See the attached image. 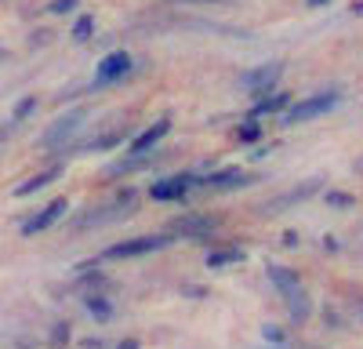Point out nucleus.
<instances>
[{
	"mask_svg": "<svg viewBox=\"0 0 363 349\" xmlns=\"http://www.w3.org/2000/svg\"><path fill=\"white\" fill-rule=\"evenodd\" d=\"M171 131V121H167V116H164V121H157L153 128H149V131H142L135 142H131V153H149V150H153V145L164 138Z\"/></svg>",
	"mask_w": 363,
	"mask_h": 349,
	"instance_id": "nucleus-11",
	"label": "nucleus"
},
{
	"mask_svg": "<svg viewBox=\"0 0 363 349\" xmlns=\"http://www.w3.org/2000/svg\"><path fill=\"white\" fill-rule=\"evenodd\" d=\"M33 109H37V99H22V102L15 106V121H22V116H29Z\"/></svg>",
	"mask_w": 363,
	"mask_h": 349,
	"instance_id": "nucleus-21",
	"label": "nucleus"
},
{
	"mask_svg": "<svg viewBox=\"0 0 363 349\" xmlns=\"http://www.w3.org/2000/svg\"><path fill=\"white\" fill-rule=\"evenodd\" d=\"M171 237H186V240H203L218 229V218L211 215H182V218H171Z\"/></svg>",
	"mask_w": 363,
	"mask_h": 349,
	"instance_id": "nucleus-4",
	"label": "nucleus"
},
{
	"mask_svg": "<svg viewBox=\"0 0 363 349\" xmlns=\"http://www.w3.org/2000/svg\"><path fill=\"white\" fill-rule=\"evenodd\" d=\"M280 109H287V95L258 99V106H255V116H265V113H280Z\"/></svg>",
	"mask_w": 363,
	"mask_h": 349,
	"instance_id": "nucleus-17",
	"label": "nucleus"
},
{
	"mask_svg": "<svg viewBox=\"0 0 363 349\" xmlns=\"http://www.w3.org/2000/svg\"><path fill=\"white\" fill-rule=\"evenodd\" d=\"M338 106V92H323V95H313V99H301L298 106H291L284 113V124H306V121H316V116L330 113Z\"/></svg>",
	"mask_w": 363,
	"mask_h": 349,
	"instance_id": "nucleus-3",
	"label": "nucleus"
},
{
	"mask_svg": "<svg viewBox=\"0 0 363 349\" xmlns=\"http://www.w3.org/2000/svg\"><path fill=\"white\" fill-rule=\"evenodd\" d=\"M58 174H62V167H48V171H40V174H33V179H26L22 186H15V196H29V193H37V189H44V186H51Z\"/></svg>",
	"mask_w": 363,
	"mask_h": 349,
	"instance_id": "nucleus-13",
	"label": "nucleus"
},
{
	"mask_svg": "<svg viewBox=\"0 0 363 349\" xmlns=\"http://www.w3.org/2000/svg\"><path fill=\"white\" fill-rule=\"evenodd\" d=\"M211 189H236V186H247V171H240V167H225V171H215L207 179Z\"/></svg>",
	"mask_w": 363,
	"mask_h": 349,
	"instance_id": "nucleus-12",
	"label": "nucleus"
},
{
	"mask_svg": "<svg viewBox=\"0 0 363 349\" xmlns=\"http://www.w3.org/2000/svg\"><path fill=\"white\" fill-rule=\"evenodd\" d=\"M178 4H229V0H178Z\"/></svg>",
	"mask_w": 363,
	"mask_h": 349,
	"instance_id": "nucleus-25",
	"label": "nucleus"
},
{
	"mask_svg": "<svg viewBox=\"0 0 363 349\" xmlns=\"http://www.w3.org/2000/svg\"><path fill=\"white\" fill-rule=\"evenodd\" d=\"M73 8H77V0H51L48 11H51V15H66V11H73Z\"/></svg>",
	"mask_w": 363,
	"mask_h": 349,
	"instance_id": "nucleus-20",
	"label": "nucleus"
},
{
	"mask_svg": "<svg viewBox=\"0 0 363 349\" xmlns=\"http://www.w3.org/2000/svg\"><path fill=\"white\" fill-rule=\"evenodd\" d=\"M84 121H87V109H73V113H66L62 121H55V124L40 135V142H37V145H40L44 153H62L66 145L80 135Z\"/></svg>",
	"mask_w": 363,
	"mask_h": 349,
	"instance_id": "nucleus-2",
	"label": "nucleus"
},
{
	"mask_svg": "<svg viewBox=\"0 0 363 349\" xmlns=\"http://www.w3.org/2000/svg\"><path fill=\"white\" fill-rule=\"evenodd\" d=\"M269 280L277 284L280 295H291V291H298V287H301L298 273H294V270H287V266H269Z\"/></svg>",
	"mask_w": 363,
	"mask_h": 349,
	"instance_id": "nucleus-14",
	"label": "nucleus"
},
{
	"mask_svg": "<svg viewBox=\"0 0 363 349\" xmlns=\"http://www.w3.org/2000/svg\"><path fill=\"white\" fill-rule=\"evenodd\" d=\"M128 73H131V58H128V51H113V55H106L102 62H99L95 84H113V80L128 77Z\"/></svg>",
	"mask_w": 363,
	"mask_h": 349,
	"instance_id": "nucleus-7",
	"label": "nucleus"
},
{
	"mask_svg": "<svg viewBox=\"0 0 363 349\" xmlns=\"http://www.w3.org/2000/svg\"><path fill=\"white\" fill-rule=\"evenodd\" d=\"M189 186H193L189 174H178V179H164V182L153 186V200H182V196L189 193Z\"/></svg>",
	"mask_w": 363,
	"mask_h": 349,
	"instance_id": "nucleus-10",
	"label": "nucleus"
},
{
	"mask_svg": "<svg viewBox=\"0 0 363 349\" xmlns=\"http://www.w3.org/2000/svg\"><path fill=\"white\" fill-rule=\"evenodd\" d=\"M120 349H138V342L131 338V342H124V345H120Z\"/></svg>",
	"mask_w": 363,
	"mask_h": 349,
	"instance_id": "nucleus-26",
	"label": "nucleus"
},
{
	"mask_svg": "<svg viewBox=\"0 0 363 349\" xmlns=\"http://www.w3.org/2000/svg\"><path fill=\"white\" fill-rule=\"evenodd\" d=\"M262 335H265V342H284V328H277V324H265Z\"/></svg>",
	"mask_w": 363,
	"mask_h": 349,
	"instance_id": "nucleus-22",
	"label": "nucleus"
},
{
	"mask_svg": "<svg viewBox=\"0 0 363 349\" xmlns=\"http://www.w3.org/2000/svg\"><path fill=\"white\" fill-rule=\"evenodd\" d=\"M280 80V62H269V66H258V70H247L240 73V87L251 95H269V87Z\"/></svg>",
	"mask_w": 363,
	"mask_h": 349,
	"instance_id": "nucleus-6",
	"label": "nucleus"
},
{
	"mask_svg": "<svg viewBox=\"0 0 363 349\" xmlns=\"http://www.w3.org/2000/svg\"><path fill=\"white\" fill-rule=\"evenodd\" d=\"M135 200H138V193H135V189L116 193L109 204H102V208H91L87 215H80V218L73 222V229H99V226H109V222L128 218V215L135 211Z\"/></svg>",
	"mask_w": 363,
	"mask_h": 349,
	"instance_id": "nucleus-1",
	"label": "nucleus"
},
{
	"mask_svg": "<svg viewBox=\"0 0 363 349\" xmlns=\"http://www.w3.org/2000/svg\"><path fill=\"white\" fill-rule=\"evenodd\" d=\"M91 29H95V18H77V26H73V40H91Z\"/></svg>",
	"mask_w": 363,
	"mask_h": 349,
	"instance_id": "nucleus-19",
	"label": "nucleus"
},
{
	"mask_svg": "<svg viewBox=\"0 0 363 349\" xmlns=\"http://www.w3.org/2000/svg\"><path fill=\"white\" fill-rule=\"evenodd\" d=\"M309 4H313V8H323V4H327V0H309Z\"/></svg>",
	"mask_w": 363,
	"mask_h": 349,
	"instance_id": "nucleus-27",
	"label": "nucleus"
},
{
	"mask_svg": "<svg viewBox=\"0 0 363 349\" xmlns=\"http://www.w3.org/2000/svg\"><path fill=\"white\" fill-rule=\"evenodd\" d=\"M87 309L95 313L99 320H109V316H113V306H109L102 295H87Z\"/></svg>",
	"mask_w": 363,
	"mask_h": 349,
	"instance_id": "nucleus-18",
	"label": "nucleus"
},
{
	"mask_svg": "<svg viewBox=\"0 0 363 349\" xmlns=\"http://www.w3.org/2000/svg\"><path fill=\"white\" fill-rule=\"evenodd\" d=\"M327 204H335V208H352V196H345V193H327Z\"/></svg>",
	"mask_w": 363,
	"mask_h": 349,
	"instance_id": "nucleus-24",
	"label": "nucleus"
},
{
	"mask_svg": "<svg viewBox=\"0 0 363 349\" xmlns=\"http://www.w3.org/2000/svg\"><path fill=\"white\" fill-rule=\"evenodd\" d=\"M66 211H69V204H66V200H51L40 215H33L29 222H22V233H26V237H33V233H44L48 226H55V222L62 218Z\"/></svg>",
	"mask_w": 363,
	"mask_h": 349,
	"instance_id": "nucleus-8",
	"label": "nucleus"
},
{
	"mask_svg": "<svg viewBox=\"0 0 363 349\" xmlns=\"http://www.w3.org/2000/svg\"><path fill=\"white\" fill-rule=\"evenodd\" d=\"M233 262H244V251H240V248H222V251H211V255H207V266H211V270L233 266Z\"/></svg>",
	"mask_w": 363,
	"mask_h": 349,
	"instance_id": "nucleus-16",
	"label": "nucleus"
},
{
	"mask_svg": "<svg viewBox=\"0 0 363 349\" xmlns=\"http://www.w3.org/2000/svg\"><path fill=\"white\" fill-rule=\"evenodd\" d=\"M262 135V128L258 124H244V128H240V142H255Z\"/></svg>",
	"mask_w": 363,
	"mask_h": 349,
	"instance_id": "nucleus-23",
	"label": "nucleus"
},
{
	"mask_svg": "<svg viewBox=\"0 0 363 349\" xmlns=\"http://www.w3.org/2000/svg\"><path fill=\"white\" fill-rule=\"evenodd\" d=\"M287 299V309H291V316L298 320V324H306V320H309V313H313V306H309V295H306V291H291V295H284Z\"/></svg>",
	"mask_w": 363,
	"mask_h": 349,
	"instance_id": "nucleus-15",
	"label": "nucleus"
},
{
	"mask_svg": "<svg viewBox=\"0 0 363 349\" xmlns=\"http://www.w3.org/2000/svg\"><path fill=\"white\" fill-rule=\"evenodd\" d=\"M320 189V182H306L301 189H291V193H284V196H277V200H269V204H262V215H277V211H284V208H291V204H298V200H306V196H313Z\"/></svg>",
	"mask_w": 363,
	"mask_h": 349,
	"instance_id": "nucleus-9",
	"label": "nucleus"
},
{
	"mask_svg": "<svg viewBox=\"0 0 363 349\" xmlns=\"http://www.w3.org/2000/svg\"><path fill=\"white\" fill-rule=\"evenodd\" d=\"M167 244H171V237H135V240H124V244H113L106 251V258H138V255H149V251H160Z\"/></svg>",
	"mask_w": 363,
	"mask_h": 349,
	"instance_id": "nucleus-5",
	"label": "nucleus"
}]
</instances>
